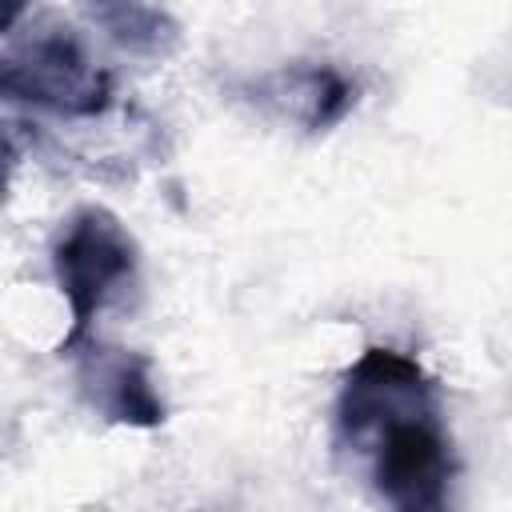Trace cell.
I'll list each match as a JSON object with an SVG mask.
<instances>
[{"label": "cell", "mask_w": 512, "mask_h": 512, "mask_svg": "<svg viewBox=\"0 0 512 512\" xmlns=\"http://www.w3.org/2000/svg\"><path fill=\"white\" fill-rule=\"evenodd\" d=\"M80 388H84L88 404L112 424L156 428L164 420V400L152 384V364L140 352H124V348L88 340L84 360H80Z\"/></svg>", "instance_id": "obj_5"}, {"label": "cell", "mask_w": 512, "mask_h": 512, "mask_svg": "<svg viewBox=\"0 0 512 512\" xmlns=\"http://www.w3.org/2000/svg\"><path fill=\"white\" fill-rule=\"evenodd\" d=\"M4 92L64 116H100L112 104V76L92 64L72 28H32L4 48Z\"/></svg>", "instance_id": "obj_3"}, {"label": "cell", "mask_w": 512, "mask_h": 512, "mask_svg": "<svg viewBox=\"0 0 512 512\" xmlns=\"http://www.w3.org/2000/svg\"><path fill=\"white\" fill-rule=\"evenodd\" d=\"M368 444L372 488L388 512H452L456 452L436 404L388 420Z\"/></svg>", "instance_id": "obj_2"}, {"label": "cell", "mask_w": 512, "mask_h": 512, "mask_svg": "<svg viewBox=\"0 0 512 512\" xmlns=\"http://www.w3.org/2000/svg\"><path fill=\"white\" fill-rule=\"evenodd\" d=\"M52 272L72 316L60 356H72L92 340V320L136 280V240L108 208H80L52 248Z\"/></svg>", "instance_id": "obj_1"}, {"label": "cell", "mask_w": 512, "mask_h": 512, "mask_svg": "<svg viewBox=\"0 0 512 512\" xmlns=\"http://www.w3.org/2000/svg\"><path fill=\"white\" fill-rule=\"evenodd\" d=\"M96 20H108L112 36L128 48H160V40H172L176 28L168 24L164 12L156 8H136V4H116V8H96Z\"/></svg>", "instance_id": "obj_7"}, {"label": "cell", "mask_w": 512, "mask_h": 512, "mask_svg": "<svg viewBox=\"0 0 512 512\" xmlns=\"http://www.w3.org/2000/svg\"><path fill=\"white\" fill-rule=\"evenodd\" d=\"M436 404L432 380L424 368L396 348H364L360 360L344 372L336 396V436L352 448L368 444L388 420Z\"/></svg>", "instance_id": "obj_4"}, {"label": "cell", "mask_w": 512, "mask_h": 512, "mask_svg": "<svg viewBox=\"0 0 512 512\" xmlns=\"http://www.w3.org/2000/svg\"><path fill=\"white\" fill-rule=\"evenodd\" d=\"M260 92H264V100L284 104L308 132L332 128L356 104L352 80L344 72H336L332 64H300V68L272 72L268 80H260Z\"/></svg>", "instance_id": "obj_6"}]
</instances>
